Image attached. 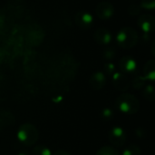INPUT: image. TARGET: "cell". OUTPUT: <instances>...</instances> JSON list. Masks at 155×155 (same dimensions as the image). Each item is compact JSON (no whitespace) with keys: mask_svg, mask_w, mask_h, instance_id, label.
<instances>
[{"mask_svg":"<svg viewBox=\"0 0 155 155\" xmlns=\"http://www.w3.org/2000/svg\"><path fill=\"white\" fill-rule=\"evenodd\" d=\"M17 140L25 146H32L36 143L39 138L37 128L32 124H23L19 126L16 132Z\"/></svg>","mask_w":155,"mask_h":155,"instance_id":"6da1fadb","label":"cell"},{"mask_svg":"<svg viewBox=\"0 0 155 155\" xmlns=\"http://www.w3.org/2000/svg\"><path fill=\"white\" fill-rule=\"evenodd\" d=\"M115 104L118 110L125 114H134L139 111L140 108L138 99L135 97V95L129 93H124L119 95Z\"/></svg>","mask_w":155,"mask_h":155,"instance_id":"7a4b0ae2","label":"cell"},{"mask_svg":"<svg viewBox=\"0 0 155 155\" xmlns=\"http://www.w3.org/2000/svg\"><path fill=\"white\" fill-rule=\"evenodd\" d=\"M117 41L121 47L125 49L133 48L137 41H138V35L135 30L131 27L123 28L117 35Z\"/></svg>","mask_w":155,"mask_h":155,"instance_id":"3957f363","label":"cell"},{"mask_svg":"<svg viewBox=\"0 0 155 155\" xmlns=\"http://www.w3.org/2000/svg\"><path fill=\"white\" fill-rule=\"evenodd\" d=\"M126 137L124 129L120 126L113 127L108 133V139L110 143L116 147H122L126 142Z\"/></svg>","mask_w":155,"mask_h":155,"instance_id":"277c9868","label":"cell"},{"mask_svg":"<svg viewBox=\"0 0 155 155\" xmlns=\"http://www.w3.org/2000/svg\"><path fill=\"white\" fill-rule=\"evenodd\" d=\"M113 84L115 89L120 92L127 91L131 85V83L128 77L124 74L119 73V72H116L113 74Z\"/></svg>","mask_w":155,"mask_h":155,"instance_id":"5b68a950","label":"cell"},{"mask_svg":"<svg viewBox=\"0 0 155 155\" xmlns=\"http://www.w3.org/2000/svg\"><path fill=\"white\" fill-rule=\"evenodd\" d=\"M106 84V76L103 72L94 73L89 79V85L93 90H102Z\"/></svg>","mask_w":155,"mask_h":155,"instance_id":"8992f818","label":"cell"},{"mask_svg":"<svg viewBox=\"0 0 155 155\" xmlns=\"http://www.w3.org/2000/svg\"><path fill=\"white\" fill-rule=\"evenodd\" d=\"M114 9L113 5L108 2H102L96 7V14L101 19H108L114 15Z\"/></svg>","mask_w":155,"mask_h":155,"instance_id":"52a82bcc","label":"cell"},{"mask_svg":"<svg viewBox=\"0 0 155 155\" xmlns=\"http://www.w3.org/2000/svg\"><path fill=\"white\" fill-rule=\"evenodd\" d=\"M75 23L84 29H88L93 25V17L87 12H79L75 15Z\"/></svg>","mask_w":155,"mask_h":155,"instance_id":"ba28073f","label":"cell"},{"mask_svg":"<svg viewBox=\"0 0 155 155\" xmlns=\"http://www.w3.org/2000/svg\"><path fill=\"white\" fill-rule=\"evenodd\" d=\"M119 67L122 72L125 74H131L136 69V62L130 56H124L121 58L119 62Z\"/></svg>","mask_w":155,"mask_h":155,"instance_id":"9c48e42d","label":"cell"},{"mask_svg":"<svg viewBox=\"0 0 155 155\" xmlns=\"http://www.w3.org/2000/svg\"><path fill=\"white\" fill-rule=\"evenodd\" d=\"M139 25L144 32H150L154 27V18L150 15H143L139 19Z\"/></svg>","mask_w":155,"mask_h":155,"instance_id":"30bf717a","label":"cell"},{"mask_svg":"<svg viewBox=\"0 0 155 155\" xmlns=\"http://www.w3.org/2000/svg\"><path fill=\"white\" fill-rule=\"evenodd\" d=\"M94 38L99 44L107 45L112 41V35L111 33L104 28H100L95 31L94 33Z\"/></svg>","mask_w":155,"mask_h":155,"instance_id":"8fae6325","label":"cell"},{"mask_svg":"<svg viewBox=\"0 0 155 155\" xmlns=\"http://www.w3.org/2000/svg\"><path fill=\"white\" fill-rule=\"evenodd\" d=\"M143 77L146 80L154 81L155 79V62L153 60H150L146 63L143 69Z\"/></svg>","mask_w":155,"mask_h":155,"instance_id":"7c38bea8","label":"cell"},{"mask_svg":"<svg viewBox=\"0 0 155 155\" xmlns=\"http://www.w3.org/2000/svg\"><path fill=\"white\" fill-rule=\"evenodd\" d=\"M28 39L30 44L32 45H38L43 39V33L40 29H32L28 34Z\"/></svg>","mask_w":155,"mask_h":155,"instance_id":"4fadbf2b","label":"cell"},{"mask_svg":"<svg viewBox=\"0 0 155 155\" xmlns=\"http://www.w3.org/2000/svg\"><path fill=\"white\" fill-rule=\"evenodd\" d=\"M13 124H14V117L11 114L5 112L0 114V130Z\"/></svg>","mask_w":155,"mask_h":155,"instance_id":"5bb4252c","label":"cell"},{"mask_svg":"<svg viewBox=\"0 0 155 155\" xmlns=\"http://www.w3.org/2000/svg\"><path fill=\"white\" fill-rule=\"evenodd\" d=\"M142 150L136 144H130L124 149L123 155H141Z\"/></svg>","mask_w":155,"mask_h":155,"instance_id":"9a60e30c","label":"cell"},{"mask_svg":"<svg viewBox=\"0 0 155 155\" xmlns=\"http://www.w3.org/2000/svg\"><path fill=\"white\" fill-rule=\"evenodd\" d=\"M143 96L145 97L146 100L153 102L154 101L155 99V92H154V87L153 84H148L145 86V88L143 89Z\"/></svg>","mask_w":155,"mask_h":155,"instance_id":"2e32d148","label":"cell"},{"mask_svg":"<svg viewBox=\"0 0 155 155\" xmlns=\"http://www.w3.org/2000/svg\"><path fill=\"white\" fill-rule=\"evenodd\" d=\"M32 155H52V152L45 145H38L33 148Z\"/></svg>","mask_w":155,"mask_h":155,"instance_id":"e0dca14e","label":"cell"},{"mask_svg":"<svg viewBox=\"0 0 155 155\" xmlns=\"http://www.w3.org/2000/svg\"><path fill=\"white\" fill-rule=\"evenodd\" d=\"M95 155H120L119 152L112 146H104L100 148Z\"/></svg>","mask_w":155,"mask_h":155,"instance_id":"ac0fdd59","label":"cell"},{"mask_svg":"<svg viewBox=\"0 0 155 155\" xmlns=\"http://www.w3.org/2000/svg\"><path fill=\"white\" fill-rule=\"evenodd\" d=\"M114 116V112L113 109L109 108V107H106L104 109H103L101 111V114H100V117L102 120L105 121V122H109L111 121Z\"/></svg>","mask_w":155,"mask_h":155,"instance_id":"d6986e66","label":"cell"},{"mask_svg":"<svg viewBox=\"0 0 155 155\" xmlns=\"http://www.w3.org/2000/svg\"><path fill=\"white\" fill-rule=\"evenodd\" d=\"M145 81L146 79L143 76H136L134 80H133V86L134 89L136 90H141L143 88V86L145 85Z\"/></svg>","mask_w":155,"mask_h":155,"instance_id":"ffe728a7","label":"cell"},{"mask_svg":"<svg viewBox=\"0 0 155 155\" xmlns=\"http://www.w3.org/2000/svg\"><path fill=\"white\" fill-rule=\"evenodd\" d=\"M104 56L105 59H113L115 56V50L114 48H108L104 52Z\"/></svg>","mask_w":155,"mask_h":155,"instance_id":"44dd1931","label":"cell"},{"mask_svg":"<svg viewBox=\"0 0 155 155\" xmlns=\"http://www.w3.org/2000/svg\"><path fill=\"white\" fill-rule=\"evenodd\" d=\"M104 71L107 74H114L115 71V66L114 64L108 63L104 65Z\"/></svg>","mask_w":155,"mask_h":155,"instance_id":"7402d4cb","label":"cell"},{"mask_svg":"<svg viewBox=\"0 0 155 155\" xmlns=\"http://www.w3.org/2000/svg\"><path fill=\"white\" fill-rule=\"evenodd\" d=\"M142 5L144 8L153 9L155 5V0H143L142 1Z\"/></svg>","mask_w":155,"mask_h":155,"instance_id":"603a6c76","label":"cell"},{"mask_svg":"<svg viewBox=\"0 0 155 155\" xmlns=\"http://www.w3.org/2000/svg\"><path fill=\"white\" fill-rule=\"evenodd\" d=\"M128 11H129V13H130L131 15H137V14L140 13L141 8H140L138 5H131V6L129 7Z\"/></svg>","mask_w":155,"mask_h":155,"instance_id":"cb8c5ba5","label":"cell"},{"mask_svg":"<svg viewBox=\"0 0 155 155\" xmlns=\"http://www.w3.org/2000/svg\"><path fill=\"white\" fill-rule=\"evenodd\" d=\"M136 134V135L139 137V138H142V137H143L144 135H145V132H144V130H143V128H138L137 130H136V132H135Z\"/></svg>","mask_w":155,"mask_h":155,"instance_id":"d4e9b609","label":"cell"},{"mask_svg":"<svg viewBox=\"0 0 155 155\" xmlns=\"http://www.w3.org/2000/svg\"><path fill=\"white\" fill-rule=\"evenodd\" d=\"M52 155H71L68 152H66V151H64V150H58V151H56L54 154Z\"/></svg>","mask_w":155,"mask_h":155,"instance_id":"484cf974","label":"cell"},{"mask_svg":"<svg viewBox=\"0 0 155 155\" xmlns=\"http://www.w3.org/2000/svg\"><path fill=\"white\" fill-rule=\"evenodd\" d=\"M17 155H30L26 151H22V152H20V153H18Z\"/></svg>","mask_w":155,"mask_h":155,"instance_id":"4316f807","label":"cell"}]
</instances>
